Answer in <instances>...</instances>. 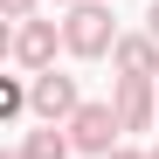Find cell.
<instances>
[{
	"mask_svg": "<svg viewBox=\"0 0 159 159\" xmlns=\"http://www.w3.org/2000/svg\"><path fill=\"white\" fill-rule=\"evenodd\" d=\"M118 42H125V35H118L111 7H97V0H76V7H69V21H62V48H69V56L97 62V56H111Z\"/></svg>",
	"mask_w": 159,
	"mask_h": 159,
	"instance_id": "6da1fadb",
	"label": "cell"
},
{
	"mask_svg": "<svg viewBox=\"0 0 159 159\" xmlns=\"http://www.w3.org/2000/svg\"><path fill=\"white\" fill-rule=\"evenodd\" d=\"M28 111H35L42 125H69L76 111H83L76 76H62V69H35V76H28Z\"/></svg>",
	"mask_w": 159,
	"mask_h": 159,
	"instance_id": "7a4b0ae2",
	"label": "cell"
},
{
	"mask_svg": "<svg viewBox=\"0 0 159 159\" xmlns=\"http://www.w3.org/2000/svg\"><path fill=\"white\" fill-rule=\"evenodd\" d=\"M125 139V125H118V104H83V111L69 118V145L76 152H90V159H111Z\"/></svg>",
	"mask_w": 159,
	"mask_h": 159,
	"instance_id": "3957f363",
	"label": "cell"
},
{
	"mask_svg": "<svg viewBox=\"0 0 159 159\" xmlns=\"http://www.w3.org/2000/svg\"><path fill=\"white\" fill-rule=\"evenodd\" d=\"M7 48H14V62L21 69H56V48H62V28H56V21H21V28L7 35Z\"/></svg>",
	"mask_w": 159,
	"mask_h": 159,
	"instance_id": "277c9868",
	"label": "cell"
},
{
	"mask_svg": "<svg viewBox=\"0 0 159 159\" xmlns=\"http://www.w3.org/2000/svg\"><path fill=\"white\" fill-rule=\"evenodd\" d=\"M118 125L125 131H145L152 118H159V83H145V76H118Z\"/></svg>",
	"mask_w": 159,
	"mask_h": 159,
	"instance_id": "5b68a950",
	"label": "cell"
},
{
	"mask_svg": "<svg viewBox=\"0 0 159 159\" xmlns=\"http://www.w3.org/2000/svg\"><path fill=\"white\" fill-rule=\"evenodd\" d=\"M111 62H118V76H145V83H159V42H152V35H125V42L111 48Z\"/></svg>",
	"mask_w": 159,
	"mask_h": 159,
	"instance_id": "8992f818",
	"label": "cell"
},
{
	"mask_svg": "<svg viewBox=\"0 0 159 159\" xmlns=\"http://www.w3.org/2000/svg\"><path fill=\"white\" fill-rule=\"evenodd\" d=\"M76 145H69V125H42V131H28L21 139V159H69Z\"/></svg>",
	"mask_w": 159,
	"mask_h": 159,
	"instance_id": "52a82bcc",
	"label": "cell"
},
{
	"mask_svg": "<svg viewBox=\"0 0 159 159\" xmlns=\"http://www.w3.org/2000/svg\"><path fill=\"white\" fill-rule=\"evenodd\" d=\"M28 111V83L21 76H0V118H21Z\"/></svg>",
	"mask_w": 159,
	"mask_h": 159,
	"instance_id": "ba28073f",
	"label": "cell"
},
{
	"mask_svg": "<svg viewBox=\"0 0 159 159\" xmlns=\"http://www.w3.org/2000/svg\"><path fill=\"white\" fill-rule=\"evenodd\" d=\"M7 7V21H35V0H0Z\"/></svg>",
	"mask_w": 159,
	"mask_h": 159,
	"instance_id": "9c48e42d",
	"label": "cell"
},
{
	"mask_svg": "<svg viewBox=\"0 0 159 159\" xmlns=\"http://www.w3.org/2000/svg\"><path fill=\"white\" fill-rule=\"evenodd\" d=\"M145 35H152V42H159V0H152V14H145Z\"/></svg>",
	"mask_w": 159,
	"mask_h": 159,
	"instance_id": "30bf717a",
	"label": "cell"
},
{
	"mask_svg": "<svg viewBox=\"0 0 159 159\" xmlns=\"http://www.w3.org/2000/svg\"><path fill=\"white\" fill-rule=\"evenodd\" d=\"M111 159H152V152H131V145H118V152H111Z\"/></svg>",
	"mask_w": 159,
	"mask_h": 159,
	"instance_id": "8fae6325",
	"label": "cell"
},
{
	"mask_svg": "<svg viewBox=\"0 0 159 159\" xmlns=\"http://www.w3.org/2000/svg\"><path fill=\"white\" fill-rule=\"evenodd\" d=\"M62 7H76V0H62Z\"/></svg>",
	"mask_w": 159,
	"mask_h": 159,
	"instance_id": "7c38bea8",
	"label": "cell"
},
{
	"mask_svg": "<svg viewBox=\"0 0 159 159\" xmlns=\"http://www.w3.org/2000/svg\"><path fill=\"white\" fill-rule=\"evenodd\" d=\"M7 159H21V152H7Z\"/></svg>",
	"mask_w": 159,
	"mask_h": 159,
	"instance_id": "4fadbf2b",
	"label": "cell"
},
{
	"mask_svg": "<svg viewBox=\"0 0 159 159\" xmlns=\"http://www.w3.org/2000/svg\"><path fill=\"white\" fill-rule=\"evenodd\" d=\"M152 159H159V145H152Z\"/></svg>",
	"mask_w": 159,
	"mask_h": 159,
	"instance_id": "5bb4252c",
	"label": "cell"
}]
</instances>
